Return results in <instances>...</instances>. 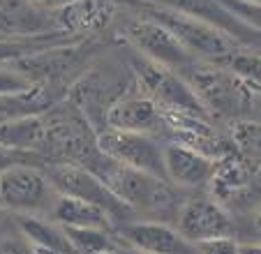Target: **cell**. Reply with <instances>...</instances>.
Returning a JSON list of instances; mask_svg holds the SVG:
<instances>
[{
	"label": "cell",
	"mask_w": 261,
	"mask_h": 254,
	"mask_svg": "<svg viewBox=\"0 0 261 254\" xmlns=\"http://www.w3.org/2000/svg\"><path fill=\"white\" fill-rule=\"evenodd\" d=\"M86 169L95 173L107 185V190L120 204L127 206L132 213H143V215L155 217H167L171 213H178V206H180L178 192L164 178L125 166L111 157L102 155V153L97 157H90L86 162Z\"/></svg>",
	"instance_id": "1"
},
{
	"label": "cell",
	"mask_w": 261,
	"mask_h": 254,
	"mask_svg": "<svg viewBox=\"0 0 261 254\" xmlns=\"http://www.w3.org/2000/svg\"><path fill=\"white\" fill-rule=\"evenodd\" d=\"M123 3L127 7V12H134V14L153 19L155 23L164 26L194 60L201 58V60H217L220 63V60H224L229 54H233L241 46L229 35L213 28L206 21L178 14V12L150 5V3H143V0H123Z\"/></svg>",
	"instance_id": "2"
},
{
	"label": "cell",
	"mask_w": 261,
	"mask_h": 254,
	"mask_svg": "<svg viewBox=\"0 0 261 254\" xmlns=\"http://www.w3.org/2000/svg\"><path fill=\"white\" fill-rule=\"evenodd\" d=\"M58 190L42 169L14 164L0 173V208L12 215H49Z\"/></svg>",
	"instance_id": "3"
},
{
	"label": "cell",
	"mask_w": 261,
	"mask_h": 254,
	"mask_svg": "<svg viewBox=\"0 0 261 254\" xmlns=\"http://www.w3.org/2000/svg\"><path fill=\"white\" fill-rule=\"evenodd\" d=\"M97 143L102 155L111 157L125 166L146 171L150 176L164 178V143L155 134L127 132V130L109 127L107 132L99 134Z\"/></svg>",
	"instance_id": "4"
},
{
	"label": "cell",
	"mask_w": 261,
	"mask_h": 254,
	"mask_svg": "<svg viewBox=\"0 0 261 254\" xmlns=\"http://www.w3.org/2000/svg\"><path fill=\"white\" fill-rule=\"evenodd\" d=\"M123 33L125 37L137 46L139 54H143L150 63L162 65V67H185L194 63V58L176 42L171 33L164 26L155 23L153 19L139 16L134 12H127L123 16Z\"/></svg>",
	"instance_id": "5"
},
{
	"label": "cell",
	"mask_w": 261,
	"mask_h": 254,
	"mask_svg": "<svg viewBox=\"0 0 261 254\" xmlns=\"http://www.w3.org/2000/svg\"><path fill=\"white\" fill-rule=\"evenodd\" d=\"M49 181L54 183V187L58 190V194H69L76 196V199H84L88 204H95L99 208H104L111 217V222H129L132 217V210L125 204H120L111 192L107 190L102 181H99L95 173H90L86 166H74V164H60L49 169Z\"/></svg>",
	"instance_id": "6"
},
{
	"label": "cell",
	"mask_w": 261,
	"mask_h": 254,
	"mask_svg": "<svg viewBox=\"0 0 261 254\" xmlns=\"http://www.w3.org/2000/svg\"><path fill=\"white\" fill-rule=\"evenodd\" d=\"M176 231L185 243L194 245L201 240L233 236V222L217 201L197 194L185 199L182 206H178Z\"/></svg>",
	"instance_id": "7"
},
{
	"label": "cell",
	"mask_w": 261,
	"mask_h": 254,
	"mask_svg": "<svg viewBox=\"0 0 261 254\" xmlns=\"http://www.w3.org/2000/svg\"><path fill=\"white\" fill-rule=\"evenodd\" d=\"M143 3H150V5L178 12V14L192 16V19H199V21H206L213 28L229 35L233 42H238L245 49H256L259 46V30L233 19L231 14H227L217 5L215 0H143Z\"/></svg>",
	"instance_id": "8"
},
{
	"label": "cell",
	"mask_w": 261,
	"mask_h": 254,
	"mask_svg": "<svg viewBox=\"0 0 261 254\" xmlns=\"http://www.w3.org/2000/svg\"><path fill=\"white\" fill-rule=\"evenodd\" d=\"M213 173H215V162L208 155L185 143L164 146V178L176 190H199L208 185Z\"/></svg>",
	"instance_id": "9"
},
{
	"label": "cell",
	"mask_w": 261,
	"mask_h": 254,
	"mask_svg": "<svg viewBox=\"0 0 261 254\" xmlns=\"http://www.w3.org/2000/svg\"><path fill=\"white\" fill-rule=\"evenodd\" d=\"M116 236L127 247H134L143 254H190V243H185L173 226L160 220L123 222Z\"/></svg>",
	"instance_id": "10"
},
{
	"label": "cell",
	"mask_w": 261,
	"mask_h": 254,
	"mask_svg": "<svg viewBox=\"0 0 261 254\" xmlns=\"http://www.w3.org/2000/svg\"><path fill=\"white\" fill-rule=\"evenodd\" d=\"M107 125L114 130L155 134L167 122H164L162 109L150 97H125L107 113Z\"/></svg>",
	"instance_id": "11"
},
{
	"label": "cell",
	"mask_w": 261,
	"mask_h": 254,
	"mask_svg": "<svg viewBox=\"0 0 261 254\" xmlns=\"http://www.w3.org/2000/svg\"><path fill=\"white\" fill-rule=\"evenodd\" d=\"M49 220H54L60 226H102L114 229V222L104 208L95 204H88L84 199L69 194H58L49 210Z\"/></svg>",
	"instance_id": "12"
},
{
	"label": "cell",
	"mask_w": 261,
	"mask_h": 254,
	"mask_svg": "<svg viewBox=\"0 0 261 254\" xmlns=\"http://www.w3.org/2000/svg\"><path fill=\"white\" fill-rule=\"evenodd\" d=\"M14 226L33 245L49 247L58 254H74L63 226L56 224L54 220H46L44 215H14Z\"/></svg>",
	"instance_id": "13"
},
{
	"label": "cell",
	"mask_w": 261,
	"mask_h": 254,
	"mask_svg": "<svg viewBox=\"0 0 261 254\" xmlns=\"http://www.w3.org/2000/svg\"><path fill=\"white\" fill-rule=\"evenodd\" d=\"M67 243L74 254H109L118 249L120 238L114 234V229L102 226H63Z\"/></svg>",
	"instance_id": "14"
},
{
	"label": "cell",
	"mask_w": 261,
	"mask_h": 254,
	"mask_svg": "<svg viewBox=\"0 0 261 254\" xmlns=\"http://www.w3.org/2000/svg\"><path fill=\"white\" fill-rule=\"evenodd\" d=\"M42 125L37 118H10V120L0 122V146L7 148H33V143L40 139Z\"/></svg>",
	"instance_id": "15"
},
{
	"label": "cell",
	"mask_w": 261,
	"mask_h": 254,
	"mask_svg": "<svg viewBox=\"0 0 261 254\" xmlns=\"http://www.w3.org/2000/svg\"><path fill=\"white\" fill-rule=\"evenodd\" d=\"M224 63L231 67V74H236L238 79H245L250 86L259 83V74H261V60L256 49H245V46H238L233 54H229L224 58Z\"/></svg>",
	"instance_id": "16"
},
{
	"label": "cell",
	"mask_w": 261,
	"mask_h": 254,
	"mask_svg": "<svg viewBox=\"0 0 261 254\" xmlns=\"http://www.w3.org/2000/svg\"><path fill=\"white\" fill-rule=\"evenodd\" d=\"M33 88L35 81L25 72L0 63V97H23L33 93Z\"/></svg>",
	"instance_id": "17"
},
{
	"label": "cell",
	"mask_w": 261,
	"mask_h": 254,
	"mask_svg": "<svg viewBox=\"0 0 261 254\" xmlns=\"http://www.w3.org/2000/svg\"><path fill=\"white\" fill-rule=\"evenodd\" d=\"M222 10L231 14L233 19H238L241 23L250 26V28L259 30L261 26V5L259 0H215Z\"/></svg>",
	"instance_id": "18"
},
{
	"label": "cell",
	"mask_w": 261,
	"mask_h": 254,
	"mask_svg": "<svg viewBox=\"0 0 261 254\" xmlns=\"http://www.w3.org/2000/svg\"><path fill=\"white\" fill-rule=\"evenodd\" d=\"M194 252L197 254H238V240H233V236L201 240V243H194Z\"/></svg>",
	"instance_id": "19"
},
{
	"label": "cell",
	"mask_w": 261,
	"mask_h": 254,
	"mask_svg": "<svg viewBox=\"0 0 261 254\" xmlns=\"http://www.w3.org/2000/svg\"><path fill=\"white\" fill-rule=\"evenodd\" d=\"M0 254H33V243L14 229L10 236L0 238Z\"/></svg>",
	"instance_id": "20"
},
{
	"label": "cell",
	"mask_w": 261,
	"mask_h": 254,
	"mask_svg": "<svg viewBox=\"0 0 261 254\" xmlns=\"http://www.w3.org/2000/svg\"><path fill=\"white\" fill-rule=\"evenodd\" d=\"M23 155H21V150H16V148H7V146H0V173L5 171V169H10V166L14 164H23Z\"/></svg>",
	"instance_id": "21"
},
{
	"label": "cell",
	"mask_w": 261,
	"mask_h": 254,
	"mask_svg": "<svg viewBox=\"0 0 261 254\" xmlns=\"http://www.w3.org/2000/svg\"><path fill=\"white\" fill-rule=\"evenodd\" d=\"M30 5L40 7V10H46V12H58L63 10V7L72 5V3H76V0H28Z\"/></svg>",
	"instance_id": "22"
},
{
	"label": "cell",
	"mask_w": 261,
	"mask_h": 254,
	"mask_svg": "<svg viewBox=\"0 0 261 254\" xmlns=\"http://www.w3.org/2000/svg\"><path fill=\"white\" fill-rule=\"evenodd\" d=\"M7 229H16L14 226V215L12 213H7L5 208H0V234Z\"/></svg>",
	"instance_id": "23"
},
{
	"label": "cell",
	"mask_w": 261,
	"mask_h": 254,
	"mask_svg": "<svg viewBox=\"0 0 261 254\" xmlns=\"http://www.w3.org/2000/svg\"><path fill=\"white\" fill-rule=\"evenodd\" d=\"M238 254H261L259 243H238Z\"/></svg>",
	"instance_id": "24"
},
{
	"label": "cell",
	"mask_w": 261,
	"mask_h": 254,
	"mask_svg": "<svg viewBox=\"0 0 261 254\" xmlns=\"http://www.w3.org/2000/svg\"><path fill=\"white\" fill-rule=\"evenodd\" d=\"M109 254H143V252H139V249H134V247H127V245H120L118 249H114V252H109Z\"/></svg>",
	"instance_id": "25"
}]
</instances>
